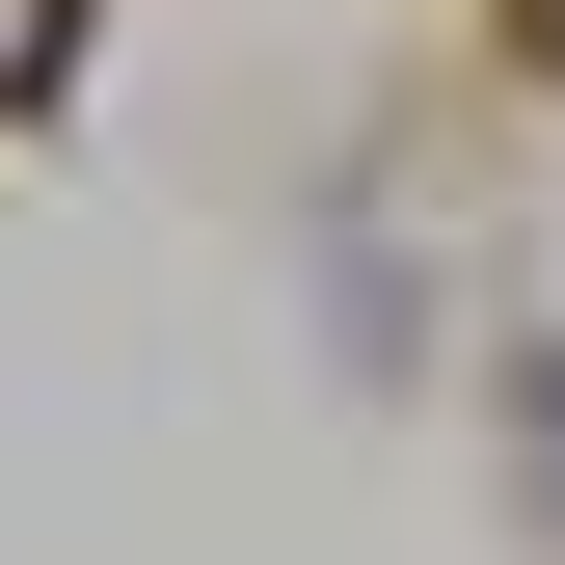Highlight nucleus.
Wrapping results in <instances>:
<instances>
[{"label": "nucleus", "instance_id": "f257e3e1", "mask_svg": "<svg viewBox=\"0 0 565 565\" xmlns=\"http://www.w3.org/2000/svg\"><path fill=\"white\" fill-rule=\"evenodd\" d=\"M539 431H565V350H539Z\"/></svg>", "mask_w": 565, "mask_h": 565}]
</instances>
